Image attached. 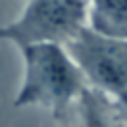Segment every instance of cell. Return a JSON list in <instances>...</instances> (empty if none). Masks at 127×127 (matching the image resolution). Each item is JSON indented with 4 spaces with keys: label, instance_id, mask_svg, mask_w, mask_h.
Masks as SVG:
<instances>
[{
    "label": "cell",
    "instance_id": "obj_1",
    "mask_svg": "<svg viewBox=\"0 0 127 127\" xmlns=\"http://www.w3.org/2000/svg\"><path fill=\"white\" fill-rule=\"evenodd\" d=\"M24 60L22 85L14 107H42L67 121L87 81L62 44H30L20 48Z\"/></svg>",
    "mask_w": 127,
    "mask_h": 127
},
{
    "label": "cell",
    "instance_id": "obj_2",
    "mask_svg": "<svg viewBox=\"0 0 127 127\" xmlns=\"http://www.w3.org/2000/svg\"><path fill=\"white\" fill-rule=\"evenodd\" d=\"M89 0H24L16 20L0 28V38L18 48L30 44L65 46L87 26Z\"/></svg>",
    "mask_w": 127,
    "mask_h": 127
},
{
    "label": "cell",
    "instance_id": "obj_3",
    "mask_svg": "<svg viewBox=\"0 0 127 127\" xmlns=\"http://www.w3.org/2000/svg\"><path fill=\"white\" fill-rule=\"evenodd\" d=\"M65 50L89 87L111 97L127 95V40L109 38L85 26L65 44Z\"/></svg>",
    "mask_w": 127,
    "mask_h": 127
},
{
    "label": "cell",
    "instance_id": "obj_4",
    "mask_svg": "<svg viewBox=\"0 0 127 127\" xmlns=\"http://www.w3.org/2000/svg\"><path fill=\"white\" fill-rule=\"evenodd\" d=\"M87 26L103 36L127 40V0H89Z\"/></svg>",
    "mask_w": 127,
    "mask_h": 127
},
{
    "label": "cell",
    "instance_id": "obj_5",
    "mask_svg": "<svg viewBox=\"0 0 127 127\" xmlns=\"http://www.w3.org/2000/svg\"><path fill=\"white\" fill-rule=\"evenodd\" d=\"M117 99H119V101L125 105V109H127V95H123V97H117Z\"/></svg>",
    "mask_w": 127,
    "mask_h": 127
}]
</instances>
